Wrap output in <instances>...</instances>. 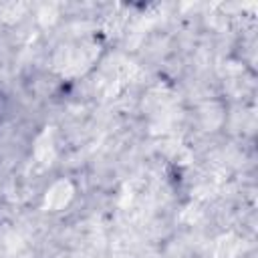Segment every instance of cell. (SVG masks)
I'll list each match as a JSON object with an SVG mask.
<instances>
[{
	"label": "cell",
	"instance_id": "1",
	"mask_svg": "<svg viewBox=\"0 0 258 258\" xmlns=\"http://www.w3.org/2000/svg\"><path fill=\"white\" fill-rule=\"evenodd\" d=\"M75 198V183L71 179H54L46 191L42 194V210H48V212H58V210H64Z\"/></svg>",
	"mask_w": 258,
	"mask_h": 258
}]
</instances>
